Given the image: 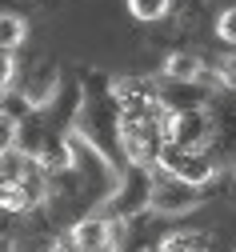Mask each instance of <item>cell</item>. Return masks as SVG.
I'll return each mask as SVG.
<instances>
[{
    "instance_id": "obj_7",
    "label": "cell",
    "mask_w": 236,
    "mask_h": 252,
    "mask_svg": "<svg viewBox=\"0 0 236 252\" xmlns=\"http://www.w3.org/2000/svg\"><path fill=\"white\" fill-rule=\"evenodd\" d=\"M60 72H56V64H32V72L24 76V84H16L20 92H24V100L32 104V112H44V108H52L56 104V96H60Z\"/></svg>"
},
{
    "instance_id": "obj_11",
    "label": "cell",
    "mask_w": 236,
    "mask_h": 252,
    "mask_svg": "<svg viewBox=\"0 0 236 252\" xmlns=\"http://www.w3.org/2000/svg\"><path fill=\"white\" fill-rule=\"evenodd\" d=\"M28 40V20L20 12H0V52H16Z\"/></svg>"
},
{
    "instance_id": "obj_3",
    "label": "cell",
    "mask_w": 236,
    "mask_h": 252,
    "mask_svg": "<svg viewBox=\"0 0 236 252\" xmlns=\"http://www.w3.org/2000/svg\"><path fill=\"white\" fill-rule=\"evenodd\" d=\"M120 228H124V220H112L108 212H88V216L72 220L60 240H64L68 252H116L120 248Z\"/></svg>"
},
{
    "instance_id": "obj_14",
    "label": "cell",
    "mask_w": 236,
    "mask_h": 252,
    "mask_svg": "<svg viewBox=\"0 0 236 252\" xmlns=\"http://www.w3.org/2000/svg\"><path fill=\"white\" fill-rule=\"evenodd\" d=\"M16 136H20V120H12V116L0 112V156L16 152Z\"/></svg>"
},
{
    "instance_id": "obj_1",
    "label": "cell",
    "mask_w": 236,
    "mask_h": 252,
    "mask_svg": "<svg viewBox=\"0 0 236 252\" xmlns=\"http://www.w3.org/2000/svg\"><path fill=\"white\" fill-rule=\"evenodd\" d=\"M152 176H156V168H148V164H124V168L116 172V180L108 184V192H104V204H100V212H108L112 220H124V224H128L132 216L148 212Z\"/></svg>"
},
{
    "instance_id": "obj_4",
    "label": "cell",
    "mask_w": 236,
    "mask_h": 252,
    "mask_svg": "<svg viewBox=\"0 0 236 252\" xmlns=\"http://www.w3.org/2000/svg\"><path fill=\"white\" fill-rule=\"evenodd\" d=\"M216 132L212 108H188V112H168L164 116V144L184 148V152H208Z\"/></svg>"
},
{
    "instance_id": "obj_12",
    "label": "cell",
    "mask_w": 236,
    "mask_h": 252,
    "mask_svg": "<svg viewBox=\"0 0 236 252\" xmlns=\"http://www.w3.org/2000/svg\"><path fill=\"white\" fill-rule=\"evenodd\" d=\"M124 4H128L132 20H140V24H156L172 12V0H124Z\"/></svg>"
},
{
    "instance_id": "obj_17",
    "label": "cell",
    "mask_w": 236,
    "mask_h": 252,
    "mask_svg": "<svg viewBox=\"0 0 236 252\" xmlns=\"http://www.w3.org/2000/svg\"><path fill=\"white\" fill-rule=\"evenodd\" d=\"M16 88V56L12 52H0V92Z\"/></svg>"
},
{
    "instance_id": "obj_13",
    "label": "cell",
    "mask_w": 236,
    "mask_h": 252,
    "mask_svg": "<svg viewBox=\"0 0 236 252\" xmlns=\"http://www.w3.org/2000/svg\"><path fill=\"white\" fill-rule=\"evenodd\" d=\"M0 112L12 116V120H28V116H36V112H32V104L24 100V92H20V88L0 92Z\"/></svg>"
},
{
    "instance_id": "obj_5",
    "label": "cell",
    "mask_w": 236,
    "mask_h": 252,
    "mask_svg": "<svg viewBox=\"0 0 236 252\" xmlns=\"http://www.w3.org/2000/svg\"><path fill=\"white\" fill-rule=\"evenodd\" d=\"M204 204V188H192L176 176H164L156 172L152 176V196H148V212L156 216H188Z\"/></svg>"
},
{
    "instance_id": "obj_16",
    "label": "cell",
    "mask_w": 236,
    "mask_h": 252,
    "mask_svg": "<svg viewBox=\"0 0 236 252\" xmlns=\"http://www.w3.org/2000/svg\"><path fill=\"white\" fill-rule=\"evenodd\" d=\"M212 76H216V84H220V88H232V92H236V52L220 60Z\"/></svg>"
},
{
    "instance_id": "obj_6",
    "label": "cell",
    "mask_w": 236,
    "mask_h": 252,
    "mask_svg": "<svg viewBox=\"0 0 236 252\" xmlns=\"http://www.w3.org/2000/svg\"><path fill=\"white\" fill-rule=\"evenodd\" d=\"M216 80H160V104L164 112H188V108H208L212 104Z\"/></svg>"
},
{
    "instance_id": "obj_9",
    "label": "cell",
    "mask_w": 236,
    "mask_h": 252,
    "mask_svg": "<svg viewBox=\"0 0 236 252\" xmlns=\"http://www.w3.org/2000/svg\"><path fill=\"white\" fill-rule=\"evenodd\" d=\"M36 208V196L28 192L20 176H0V212L4 216H28Z\"/></svg>"
},
{
    "instance_id": "obj_2",
    "label": "cell",
    "mask_w": 236,
    "mask_h": 252,
    "mask_svg": "<svg viewBox=\"0 0 236 252\" xmlns=\"http://www.w3.org/2000/svg\"><path fill=\"white\" fill-rule=\"evenodd\" d=\"M152 168L164 172V176H176L192 188H208L220 176V160L212 152H184V148H172V144H160Z\"/></svg>"
},
{
    "instance_id": "obj_10",
    "label": "cell",
    "mask_w": 236,
    "mask_h": 252,
    "mask_svg": "<svg viewBox=\"0 0 236 252\" xmlns=\"http://www.w3.org/2000/svg\"><path fill=\"white\" fill-rule=\"evenodd\" d=\"M156 252H212V232L204 228H176L156 240Z\"/></svg>"
},
{
    "instance_id": "obj_8",
    "label": "cell",
    "mask_w": 236,
    "mask_h": 252,
    "mask_svg": "<svg viewBox=\"0 0 236 252\" xmlns=\"http://www.w3.org/2000/svg\"><path fill=\"white\" fill-rule=\"evenodd\" d=\"M160 80H216V76L204 72V56H200L196 48H176V52L164 56Z\"/></svg>"
},
{
    "instance_id": "obj_15",
    "label": "cell",
    "mask_w": 236,
    "mask_h": 252,
    "mask_svg": "<svg viewBox=\"0 0 236 252\" xmlns=\"http://www.w3.org/2000/svg\"><path fill=\"white\" fill-rule=\"evenodd\" d=\"M216 36H220L224 44H236V4L216 16Z\"/></svg>"
},
{
    "instance_id": "obj_18",
    "label": "cell",
    "mask_w": 236,
    "mask_h": 252,
    "mask_svg": "<svg viewBox=\"0 0 236 252\" xmlns=\"http://www.w3.org/2000/svg\"><path fill=\"white\" fill-rule=\"evenodd\" d=\"M0 252H16V240L8 232H0Z\"/></svg>"
}]
</instances>
